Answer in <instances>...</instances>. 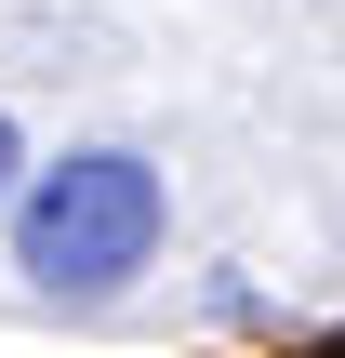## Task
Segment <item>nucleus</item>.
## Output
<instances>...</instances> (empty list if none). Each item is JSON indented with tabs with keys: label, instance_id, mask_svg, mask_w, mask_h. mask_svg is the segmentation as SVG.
I'll return each instance as SVG.
<instances>
[{
	"label": "nucleus",
	"instance_id": "obj_1",
	"mask_svg": "<svg viewBox=\"0 0 345 358\" xmlns=\"http://www.w3.org/2000/svg\"><path fill=\"white\" fill-rule=\"evenodd\" d=\"M160 239H173V186H160V159H133V146H66V159L27 173V199H13V266H27V292H53V306L133 292V279L160 266Z\"/></svg>",
	"mask_w": 345,
	"mask_h": 358
},
{
	"label": "nucleus",
	"instance_id": "obj_2",
	"mask_svg": "<svg viewBox=\"0 0 345 358\" xmlns=\"http://www.w3.org/2000/svg\"><path fill=\"white\" fill-rule=\"evenodd\" d=\"M13 173H27V146H13V120H0V213H13Z\"/></svg>",
	"mask_w": 345,
	"mask_h": 358
}]
</instances>
